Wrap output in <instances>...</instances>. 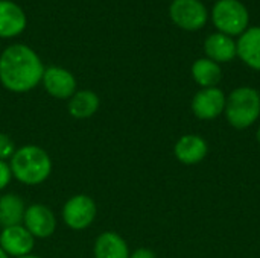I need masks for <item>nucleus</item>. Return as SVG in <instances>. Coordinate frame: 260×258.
Instances as JSON below:
<instances>
[{"label": "nucleus", "instance_id": "nucleus-1", "mask_svg": "<svg viewBox=\"0 0 260 258\" xmlns=\"http://www.w3.org/2000/svg\"><path fill=\"white\" fill-rule=\"evenodd\" d=\"M44 65L40 56L24 44H14L0 56V82L12 93H27L43 79Z\"/></svg>", "mask_w": 260, "mask_h": 258}, {"label": "nucleus", "instance_id": "nucleus-2", "mask_svg": "<svg viewBox=\"0 0 260 258\" xmlns=\"http://www.w3.org/2000/svg\"><path fill=\"white\" fill-rule=\"evenodd\" d=\"M12 176L24 186H38L44 182L52 172L49 154L35 144H26L15 151L9 161Z\"/></svg>", "mask_w": 260, "mask_h": 258}, {"label": "nucleus", "instance_id": "nucleus-3", "mask_svg": "<svg viewBox=\"0 0 260 258\" xmlns=\"http://www.w3.org/2000/svg\"><path fill=\"white\" fill-rule=\"evenodd\" d=\"M227 122L236 129L253 126L260 117V93L253 87H239L227 96Z\"/></svg>", "mask_w": 260, "mask_h": 258}, {"label": "nucleus", "instance_id": "nucleus-4", "mask_svg": "<svg viewBox=\"0 0 260 258\" xmlns=\"http://www.w3.org/2000/svg\"><path fill=\"white\" fill-rule=\"evenodd\" d=\"M212 20L221 33L235 36L248 29L250 14L239 0H218L212 11Z\"/></svg>", "mask_w": 260, "mask_h": 258}, {"label": "nucleus", "instance_id": "nucleus-5", "mask_svg": "<svg viewBox=\"0 0 260 258\" xmlns=\"http://www.w3.org/2000/svg\"><path fill=\"white\" fill-rule=\"evenodd\" d=\"M96 214V202L87 195H75L62 207V220L75 231L88 228L94 222Z\"/></svg>", "mask_w": 260, "mask_h": 258}, {"label": "nucleus", "instance_id": "nucleus-6", "mask_svg": "<svg viewBox=\"0 0 260 258\" xmlns=\"http://www.w3.org/2000/svg\"><path fill=\"white\" fill-rule=\"evenodd\" d=\"M172 21L184 30H198L207 23V9L201 0H174L169 8Z\"/></svg>", "mask_w": 260, "mask_h": 258}, {"label": "nucleus", "instance_id": "nucleus-7", "mask_svg": "<svg viewBox=\"0 0 260 258\" xmlns=\"http://www.w3.org/2000/svg\"><path fill=\"white\" fill-rule=\"evenodd\" d=\"M227 96L218 87L201 88L192 99V113L200 120H215L225 109Z\"/></svg>", "mask_w": 260, "mask_h": 258}, {"label": "nucleus", "instance_id": "nucleus-8", "mask_svg": "<svg viewBox=\"0 0 260 258\" xmlns=\"http://www.w3.org/2000/svg\"><path fill=\"white\" fill-rule=\"evenodd\" d=\"M23 225L35 239H47L56 230V217L47 205L32 204L26 207Z\"/></svg>", "mask_w": 260, "mask_h": 258}, {"label": "nucleus", "instance_id": "nucleus-9", "mask_svg": "<svg viewBox=\"0 0 260 258\" xmlns=\"http://www.w3.org/2000/svg\"><path fill=\"white\" fill-rule=\"evenodd\" d=\"M35 237L24 228V225L6 227L0 231V248L8 257H23L32 252Z\"/></svg>", "mask_w": 260, "mask_h": 258}, {"label": "nucleus", "instance_id": "nucleus-10", "mask_svg": "<svg viewBox=\"0 0 260 258\" xmlns=\"http://www.w3.org/2000/svg\"><path fill=\"white\" fill-rule=\"evenodd\" d=\"M41 82L44 90L55 99H70L76 93L75 76L62 67L44 68Z\"/></svg>", "mask_w": 260, "mask_h": 258}, {"label": "nucleus", "instance_id": "nucleus-11", "mask_svg": "<svg viewBox=\"0 0 260 258\" xmlns=\"http://www.w3.org/2000/svg\"><path fill=\"white\" fill-rule=\"evenodd\" d=\"M175 158L186 164V166H195L200 164L209 154L207 141L197 134H186L178 138V141L174 146Z\"/></svg>", "mask_w": 260, "mask_h": 258}, {"label": "nucleus", "instance_id": "nucleus-12", "mask_svg": "<svg viewBox=\"0 0 260 258\" xmlns=\"http://www.w3.org/2000/svg\"><path fill=\"white\" fill-rule=\"evenodd\" d=\"M24 27L26 15L23 9L9 0H0V38L17 36Z\"/></svg>", "mask_w": 260, "mask_h": 258}, {"label": "nucleus", "instance_id": "nucleus-13", "mask_svg": "<svg viewBox=\"0 0 260 258\" xmlns=\"http://www.w3.org/2000/svg\"><path fill=\"white\" fill-rule=\"evenodd\" d=\"M204 52L209 59L215 62H230L238 56V46L235 40L225 33L216 32L206 38Z\"/></svg>", "mask_w": 260, "mask_h": 258}, {"label": "nucleus", "instance_id": "nucleus-14", "mask_svg": "<svg viewBox=\"0 0 260 258\" xmlns=\"http://www.w3.org/2000/svg\"><path fill=\"white\" fill-rule=\"evenodd\" d=\"M129 254L125 239L114 231H105L98 236L93 246L94 258H129Z\"/></svg>", "mask_w": 260, "mask_h": 258}, {"label": "nucleus", "instance_id": "nucleus-15", "mask_svg": "<svg viewBox=\"0 0 260 258\" xmlns=\"http://www.w3.org/2000/svg\"><path fill=\"white\" fill-rule=\"evenodd\" d=\"M238 56L253 70L260 71V26L248 27L242 35H239Z\"/></svg>", "mask_w": 260, "mask_h": 258}, {"label": "nucleus", "instance_id": "nucleus-16", "mask_svg": "<svg viewBox=\"0 0 260 258\" xmlns=\"http://www.w3.org/2000/svg\"><path fill=\"white\" fill-rule=\"evenodd\" d=\"M101 100L96 93L91 90H81L76 91L69 99V114L75 119H88L96 114L99 109Z\"/></svg>", "mask_w": 260, "mask_h": 258}, {"label": "nucleus", "instance_id": "nucleus-17", "mask_svg": "<svg viewBox=\"0 0 260 258\" xmlns=\"http://www.w3.org/2000/svg\"><path fill=\"white\" fill-rule=\"evenodd\" d=\"M24 202L18 195L8 193L0 196V227L23 225L24 219Z\"/></svg>", "mask_w": 260, "mask_h": 258}, {"label": "nucleus", "instance_id": "nucleus-18", "mask_svg": "<svg viewBox=\"0 0 260 258\" xmlns=\"http://www.w3.org/2000/svg\"><path fill=\"white\" fill-rule=\"evenodd\" d=\"M192 78L201 88H212L221 82L222 70L218 62L209 58H200L192 65Z\"/></svg>", "mask_w": 260, "mask_h": 258}, {"label": "nucleus", "instance_id": "nucleus-19", "mask_svg": "<svg viewBox=\"0 0 260 258\" xmlns=\"http://www.w3.org/2000/svg\"><path fill=\"white\" fill-rule=\"evenodd\" d=\"M15 144H14V140L5 134V132H0V161H6V160H11L12 155L15 154Z\"/></svg>", "mask_w": 260, "mask_h": 258}, {"label": "nucleus", "instance_id": "nucleus-20", "mask_svg": "<svg viewBox=\"0 0 260 258\" xmlns=\"http://www.w3.org/2000/svg\"><path fill=\"white\" fill-rule=\"evenodd\" d=\"M12 179V172L11 167L6 161H0V190L6 189Z\"/></svg>", "mask_w": 260, "mask_h": 258}, {"label": "nucleus", "instance_id": "nucleus-21", "mask_svg": "<svg viewBox=\"0 0 260 258\" xmlns=\"http://www.w3.org/2000/svg\"><path fill=\"white\" fill-rule=\"evenodd\" d=\"M129 258H157L155 257V252L148 249V248H139L136 249L134 252L129 254Z\"/></svg>", "mask_w": 260, "mask_h": 258}, {"label": "nucleus", "instance_id": "nucleus-22", "mask_svg": "<svg viewBox=\"0 0 260 258\" xmlns=\"http://www.w3.org/2000/svg\"><path fill=\"white\" fill-rule=\"evenodd\" d=\"M256 140H257V144L260 146V126L257 128V132H256Z\"/></svg>", "mask_w": 260, "mask_h": 258}, {"label": "nucleus", "instance_id": "nucleus-23", "mask_svg": "<svg viewBox=\"0 0 260 258\" xmlns=\"http://www.w3.org/2000/svg\"><path fill=\"white\" fill-rule=\"evenodd\" d=\"M17 258H41L38 255H34V254H27V255H23V257H17Z\"/></svg>", "mask_w": 260, "mask_h": 258}, {"label": "nucleus", "instance_id": "nucleus-24", "mask_svg": "<svg viewBox=\"0 0 260 258\" xmlns=\"http://www.w3.org/2000/svg\"><path fill=\"white\" fill-rule=\"evenodd\" d=\"M0 258H9L8 255H6V252H5V251H3L2 248H0Z\"/></svg>", "mask_w": 260, "mask_h": 258}]
</instances>
